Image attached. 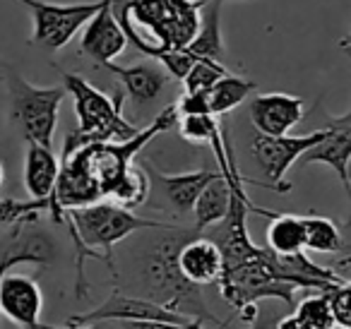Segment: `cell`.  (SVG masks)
<instances>
[{
	"mask_svg": "<svg viewBox=\"0 0 351 329\" xmlns=\"http://www.w3.org/2000/svg\"><path fill=\"white\" fill-rule=\"evenodd\" d=\"M0 82L8 97V121L15 127L25 145L34 142L41 147H53V135L58 127V113L63 106L65 92L58 87H36L12 63L0 58Z\"/></svg>",
	"mask_w": 351,
	"mask_h": 329,
	"instance_id": "cell-5",
	"label": "cell"
},
{
	"mask_svg": "<svg viewBox=\"0 0 351 329\" xmlns=\"http://www.w3.org/2000/svg\"><path fill=\"white\" fill-rule=\"evenodd\" d=\"M200 236L193 223H169L142 228L128 238L125 257L130 265L132 291L128 293L142 295L178 315L195 319L200 324L224 327L205 305L200 286L191 284L181 274L178 252L191 238Z\"/></svg>",
	"mask_w": 351,
	"mask_h": 329,
	"instance_id": "cell-1",
	"label": "cell"
},
{
	"mask_svg": "<svg viewBox=\"0 0 351 329\" xmlns=\"http://www.w3.org/2000/svg\"><path fill=\"white\" fill-rule=\"evenodd\" d=\"M221 123L217 116L205 113V116H178V125L176 130L181 132V137L191 145L200 147H212L215 142H219L221 137Z\"/></svg>",
	"mask_w": 351,
	"mask_h": 329,
	"instance_id": "cell-23",
	"label": "cell"
},
{
	"mask_svg": "<svg viewBox=\"0 0 351 329\" xmlns=\"http://www.w3.org/2000/svg\"><path fill=\"white\" fill-rule=\"evenodd\" d=\"M97 322H176V324H191L195 319L178 315L164 305L154 303L142 295L125 293L121 289H113L111 295L97 305L89 313H80L68 317L70 327H82V324H97Z\"/></svg>",
	"mask_w": 351,
	"mask_h": 329,
	"instance_id": "cell-9",
	"label": "cell"
},
{
	"mask_svg": "<svg viewBox=\"0 0 351 329\" xmlns=\"http://www.w3.org/2000/svg\"><path fill=\"white\" fill-rule=\"evenodd\" d=\"M224 75H229V68L221 60L197 58L183 77V92H210Z\"/></svg>",
	"mask_w": 351,
	"mask_h": 329,
	"instance_id": "cell-24",
	"label": "cell"
},
{
	"mask_svg": "<svg viewBox=\"0 0 351 329\" xmlns=\"http://www.w3.org/2000/svg\"><path fill=\"white\" fill-rule=\"evenodd\" d=\"M3 183H5V166L0 161V188H3Z\"/></svg>",
	"mask_w": 351,
	"mask_h": 329,
	"instance_id": "cell-31",
	"label": "cell"
},
{
	"mask_svg": "<svg viewBox=\"0 0 351 329\" xmlns=\"http://www.w3.org/2000/svg\"><path fill=\"white\" fill-rule=\"evenodd\" d=\"M44 291L29 274L8 271L0 284V315H5L20 329H41Z\"/></svg>",
	"mask_w": 351,
	"mask_h": 329,
	"instance_id": "cell-11",
	"label": "cell"
},
{
	"mask_svg": "<svg viewBox=\"0 0 351 329\" xmlns=\"http://www.w3.org/2000/svg\"><path fill=\"white\" fill-rule=\"evenodd\" d=\"M327 137V130H313L308 135H282V137H269L255 132L250 137V156L258 164L260 173H263V188H269L279 195L291 193V183H289V171L293 164L301 161L306 151L317 147Z\"/></svg>",
	"mask_w": 351,
	"mask_h": 329,
	"instance_id": "cell-7",
	"label": "cell"
},
{
	"mask_svg": "<svg viewBox=\"0 0 351 329\" xmlns=\"http://www.w3.org/2000/svg\"><path fill=\"white\" fill-rule=\"evenodd\" d=\"M277 329H308V327L301 322V319L296 317V315L291 313V315H284V317L279 319V322H277Z\"/></svg>",
	"mask_w": 351,
	"mask_h": 329,
	"instance_id": "cell-29",
	"label": "cell"
},
{
	"mask_svg": "<svg viewBox=\"0 0 351 329\" xmlns=\"http://www.w3.org/2000/svg\"><path fill=\"white\" fill-rule=\"evenodd\" d=\"M349 185H351V164H349Z\"/></svg>",
	"mask_w": 351,
	"mask_h": 329,
	"instance_id": "cell-32",
	"label": "cell"
},
{
	"mask_svg": "<svg viewBox=\"0 0 351 329\" xmlns=\"http://www.w3.org/2000/svg\"><path fill=\"white\" fill-rule=\"evenodd\" d=\"M248 113L255 132L269 137H282L289 135L303 121L306 103H303L301 97H293V94H284V92L258 94L250 101Z\"/></svg>",
	"mask_w": 351,
	"mask_h": 329,
	"instance_id": "cell-13",
	"label": "cell"
},
{
	"mask_svg": "<svg viewBox=\"0 0 351 329\" xmlns=\"http://www.w3.org/2000/svg\"><path fill=\"white\" fill-rule=\"evenodd\" d=\"M56 257V243L46 231L36 228V221H22L10 228L0 243V284L15 265L49 267Z\"/></svg>",
	"mask_w": 351,
	"mask_h": 329,
	"instance_id": "cell-10",
	"label": "cell"
},
{
	"mask_svg": "<svg viewBox=\"0 0 351 329\" xmlns=\"http://www.w3.org/2000/svg\"><path fill=\"white\" fill-rule=\"evenodd\" d=\"M258 89V84L248 77H241V75H224L215 87L207 92V99H210V113L217 118L226 116L234 108H239L250 94Z\"/></svg>",
	"mask_w": 351,
	"mask_h": 329,
	"instance_id": "cell-20",
	"label": "cell"
},
{
	"mask_svg": "<svg viewBox=\"0 0 351 329\" xmlns=\"http://www.w3.org/2000/svg\"><path fill=\"white\" fill-rule=\"evenodd\" d=\"M123 329H205V324H176V322H121Z\"/></svg>",
	"mask_w": 351,
	"mask_h": 329,
	"instance_id": "cell-27",
	"label": "cell"
},
{
	"mask_svg": "<svg viewBox=\"0 0 351 329\" xmlns=\"http://www.w3.org/2000/svg\"><path fill=\"white\" fill-rule=\"evenodd\" d=\"M106 199L123 209H130V212L145 207L147 199H149V178H147L145 169L137 164V159H135V164L123 173V178L113 185V190L108 193Z\"/></svg>",
	"mask_w": 351,
	"mask_h": 329,
	"instance_id": "cell-21",
	"label": "cell"
},
{
	"mask_svg": "<svg viewBox=\"0 0 351 329\" xmlns=\"http://www.w3.org/2000/svg\"><path fill=\"white\" fill-rule=\"evenodd\" d=\"M253 212L269 217L267 223V250L274 255H298L306 250V228H303V217L296 214H277V212H265L253 204Z\"/></svg>",
	"mask_w": 351,
	"mask_h": 329,
	"instance_id": "cell-17",
	"label": "cell"
},
{
	"mask_svg": "<svg viewBox=\"0 0 351 329\" xmlns=\"http://www.w3.org/2000/svg\"><path fill=\"white\" fill-rule=\"evenodd\" d=\"M106 70L111 75H116L118 82H121V89L128 99H130L135 106H147V103L156 101L161 97V92L169 84V75L161 68L156 60H145V63L137 65H106Z\"/></svg>",
	"mask_w": 351,
	"mask_h": 329,
	"instance_id": "cell-15",
	"label": "cell"
},
{
	"mask_svg": "<svg viewBox=\"0 0 351 329\" xmlns=\"http://www.w3.org/2000/svg\"><path fill=\"white\" fill-rule=\"evenodd\" d=\"M111 5L113 0H104L97 15L82 27V36H80V56L89 58L99 68L116 63V58L128 46V39Z\"/></svg>",
	"mask_w": 351,
	"mask_h": 329,
	"instance_id": "cell-12",
	"label": "cell"
},
{
	"mask_svg": "<svg viewBox=\"0 0 351 329\" xmlns=\"http://www.w3.org/2000/svg\"><path fill=\"white\" fill-rule=\"evenodd\" d=\"M178 116H205L210 113V99L207 92H183L176 101Z\"/></svg>",
	"mask_w": 351,
	"mask_h": 329,
	"instance_id": "cell-26",
	"label": "cell"
},
{
	"mask_svg": "<svg viewBox=\"0 0 351 329\" xmlns=\"http://www.w3.org/2000/svg\"><path fill=\"white\" fill-rule=\"evenodd\" d=\"M53 68L60 73L65 92L73 97L75 118H77V127L65 135L68 147H82L89 142H125L140 132L123 118V99H125L123 89H118L116 97L111 99L82 75L63 70L56 63Z\"/></svg>",
	"mask_w": 351,
	"mask_h": 329,
	"instance_id": "cell-4",
	"label": "cell"
},
{
	"mask_svg": "<svg viewBox=\"0 0 351 329\" xmlns=\"http://www.w3.org/2000/svg\"><path fill=\"white\" fill-rule=\"evenodd\" d=\"M41 329H111V327H108V322H97V324H82V327H70V324H65V327H53V324H41Z\"/></svg>",
	"mask_w": 351,
	"mask_h": 329,
	"instance_id": "cell-30",
	"label": "cell"
},
{
	"mask_svg": "<svg viewBox=\"0 0 351 329\" xmlns=\"http://www.w3.org/2000/svg\"><path fill=\"white\" fill-rule=\"evenodd\" d=\"M27 8L32 17L29 44L46 53L65 49L82 27L97 15L104 0H84V3H46V0H15Z\"/></svg>",
	"mask_w": 351,
	"mask_h": 329,
	"instance_id": "cell-6",
	"label": "cell"
},
{
	"mask_svg": "<svg viewBox=\"0 0 351 329\" xmlns=\"http://www.w3.org/2000/svg\"><path fill=\"white\" fill-rule=\"evenodd\" d=\"M346 197H349V204H351V195H346Z\"/></svg>",
	"mask_w": 351,
	"mask_h": 329,
	"instance_id": "cell-33",
	"label": "cell"
},
{
	"mask_svg": "<svg viewBox=\"0 0 351 329\" xmlns=\"http://www.w3.org/2000/svg\"><path fill=\"white\" fill-rule=\"evenodd\" d=\"M113 15L128 41L152 60L193 44L202 0H113Z\"/></svg>",
	"mask_w": 351,
	"mask_h": 329,
	"instance_id": "cell-2",
	"label": "cell"
},
{
	"mask_svg": "<svg viewBox=\"0 0 351 329\" xmlns=\"http://www.w3.org/2000/svg\"><path fill=\"white\" fill-rule=\"evenodd\" d=\"M140 166L149 178V199L145 207L156 212L173 214L176 219L193 217V209L200 193L219 175V169H195L183 173H164L149 159H142Z\"/></svg>",
	"mask_w": 351,
	"mask_h": 329,
	"instance_id": "cell-8",
	"label": "cell"
},
{
	"mask_svg": "<svg viewBox=\"0 0 351 329\" xmlns=\"http://www.w3.org/2000/svg\"><path fill=\"white\" fill-rule=\"evenodd\" d=\"M178 267L181 274L195 286L217 284L221 276V252L217 243L207 236H195L178 252Z\"/></svg>",
	"mask_w": 351,
	"mask_h": 329,
	"instance_id": "cell-16",
	"label": "cell"
},
{
	"mask_svg": "<svg viewBox=\"0 0 351 329\" xmlns=\"http://www.w3.org/2000/svg\"><path fill=\"white\" fill-rule=\"evenodd\" d=\"M279 319L282 317H279L272 308H263V305H258V315H255V319L248 324H250V329H277Z\"/></svg>",
	"mask_w": 351,
	"mask_h": 329,
	"instance_id": "cell-28",
	"label": "cell"
},
{
	"mask_svg": "<svg viewBox=\"0 0 351 329\" xmlns=\"http://www.w3.org/2000/svg\"><path fill=\"white\" fill-rule=\"evenodd\" d=\"M221 3H224V0H221Z\"/></svg>",
	"mask_w": 351,
	"mask_h": 329,
	"instance_id": "cell-35",
	"label": "cell"
},
{
	"mask_svg": "<svg viewBox=\"0 0 351 329\" xmlns=\"http://www.w3.org/2000/svg\"><path fill=\"white\" fill-rule=\"evenodd\" d=\"M221 0H202V17H200V32L188 46V53L193 58H212L221 60L226 56L224 36H221Z\"/></svg>",
	"mask_w": 351,
	"mask_h": 329,
	"instance_id": "cell-18",
	"label": "cell"
},
{
	"mask_svg": "<svg viewBox=\"0 0 351 329\" xmlns=\"http://www.w3.org/2000/svg\"><path fill=\"white\" fill-rule=\"evenodd\" d=\"M65 223H68L70 238L75 243V295L87 298L89 286L84 276V262L87 257L101 260L113 274V247L118 243L128 241L132 233L142 228L159 226L156 219H145L140 214L123 209L118 204L101 199V202L87 204V207H75L65 212Z\"/></svg>",
	"mask_w": 351,
	"mask_h": 329,
	"instance_id": "cell-3",
	"label": "cell"
},
{
	"mask_svg": "<svg viewBox=\"0 0 351 329\" xmlns=\"http://www.w3.org/2000/svg\"><path fill=\"white\" fill-rule=\"evenodd\" d=\"M327 137L317 147H313L311 151L301 156L298 164L311 166V164H325L330 171H335V175L344 185V193L351 195L349 185V164H351V108L344 116L327 118L325 123Z\"/></svg>",
	"mask_w": 351,
	"mask_h": 329,
	"instance_id": "cell-14",
	"label": "cell"
},
{
	"mask_svg": "<svg viewBox=\"0 0 351 329\" xmlns=\"http://www.w3.org/2000/svg\"><path fill=\"white\" fill-rule=\"evenodd\" d=\"M293 315L308 329H337L335 310L330 303V291H317L293 305Z\"/></svg>",
	"mask_w": 351,
	"mask_h": 329,
	"instance_id": "cell-22",
	"label": "cell"
},
{
	"mask_svg": "<svg viewBox=\"0 0 351 329\" xmlns=\"http://www.w3.org/2000/svg\"><path fill=\"white\" fill-rule=\"evenodd\" d=\"M349 44H351V36H349Z\"/></svg>",
	"mask_w": 351,
	"mask_h": 329,
	"instance_id": "cell-34",
	"label": "cell"
},
{
	"mask_svg": "<svg viewBox=\"0 0 351 329\" xmlns=\"http://www.w3.org/2000/svg\"><path fill=\"white\" fill-rule=\"evenodd\" d=\"M303 228H306V252L317 255H339L346 247V238L337 221L320 214H303Z\"/></svg>",
	"mask_w": 351,
	"mask_h": 329,
	"instance_id": "cell-19",
	"label": "cell"
},
{
	"mask_svg": "<svg viewBox=\"0 0 351 329\" xmlns=\"http://www.w3.org/2000/svg\"><path fill=\"white\" fill-rule=\"evenodd\" d=\"M330 303L335 310L337 329H351V281H344L330 291Z\"/></svg>",
	"mask_w": 351,
	"mask_h": 329,
	"instance_id": "cell-25",
	"label": "cell"
}]
</instances>
